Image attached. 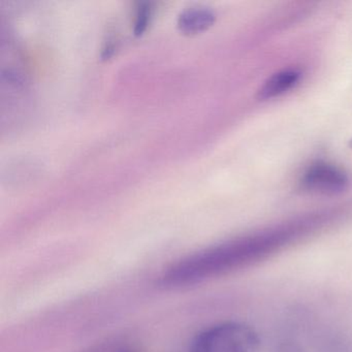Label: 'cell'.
Listing matches in <instances>:
<instances>
[{"label": "cell", "instance_id": "cell-1", "mask_svg": "<svg viewBox=\"0 0 352 352\" xmlns=\"http://www.w3.org/2000/svg\"><path fill=\"white\" fill-rule=\"evenodd\" d=\"M258 346L252 327L240 321H222L197 333L188 352H257Z\"/></svg>", "mask_w": 352, "mask_h": 352}, {"label": "cell", "instance_id": "cell-2", "mask_svg": "<svg viewBox=\"0 0 352 352\" xmlns=\"http://www.w3.org/2000/svg\"><path fill=\"white\" fill-rule=\"evenodd\" d=\"M302 187L313 195H337L347 189L348 178L337 166L318 162L306 170Z\"/></svg>", "mask_w": 352, "mask_h": 352}, {"label": "cell", "instance_id": "cell-3", "mask_svg": "<svg viewBox=\"0 0 352 352\" xmlns=\"http://www.w3.org/2000/svg\"><path fill=\"white\" fill-rule=\"evenodd\" d=\"M300 79V73L296 69H284L270 77L261 86L258 98L261 100L279 98L294 88Z\"/></svg>", "mask_w": 352, "mask_h": 352}, {"label": "cell", "instance_id": "cell-4", "mask_svg": "<svg viewBox=\"0 0 352 352\" xmlns=\"http://www.w3.org/2000/svg\"><path fill=\"white\" fill-rule=\"evenodd\" d=\"M215 20V14L211 10L191 9L181 14L178 26L185 34H195L211 28Z\"/></svg>", "mask_w": 352, "mask_h": 352}, {"label": "cell", "instance_id": "cell-5", "mask_svg": "<svg viewBox=\"0 0 352 352\" xmlns=\"http://www.w3.org/2000/svg\"><path fill=\"white\" fill-rule=\"evenodd\" d=\"M150 16H151V6H150V3H141L139 9H138L137 20H135V36H142L145 32V30H147Z\"/></svg>", "mask_w": 352, "mask_h": 352}, {"label": "cell", "instance_id": "cell-6", "mask_svg": "<svg viewBox=\"0 0 352 352\" xmlns=\"http://www.w3.org/2000/svg\"><path fill=\"white\" fill-rule=\"evenodd\" d=\"M89 352H137L131 344L126 342L115 341L102 344Z\"/></svg>", "mask_w": 352, "mask_h": 352}]
</instances>
